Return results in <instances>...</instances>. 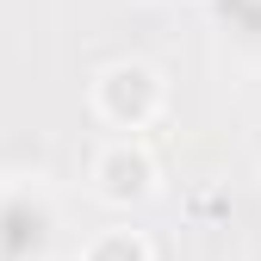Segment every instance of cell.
Returning <instances> with one entry per match:
<instances>
[{
  "instance_id": "3",
  "label": "cell",
  "mask_w": 261,
  "mask_h": 261,
  "mask_svg": "<svg viewBox=\"0 0 261 261\" xmlns=\"http://www.w3.org/2000/svg\"><path fill=\"white\" fill-rule=\"evenodd\" d=\"M81 261H155V243L130 224H106L81 243Z\"/></svg>"
},
{
  "instance_id": "1",
  "label": "cell",
  "mask_w": 261,
  "mask_h": 261,
  "mask_svg": "<svg viewBox=\"0 0 261 261\" xmlns=\"http://www.w3.org/2000/svg\"><path fill=\"white\" fill-rule=\"evenodd\" d=\"M87 106H93V118H100L106 130H118V137H143V130L168 112V81H162L155 62L118 56V62H106V69L87 81Z\"/></svg>"
},
{
  "instance_id": "2",
  "label": "cell",
  "mask_w": 261,
  "mask_h": 261,
  "mask_svg": "<svg viewBox=\"0 0 261 261\" xmlns=\"http://www.w3.org/2000/svg\"><path fill=\"white\" fill-rule=\"evenodd\" d=\"M87 193L112 212H137L162 193V162L143 137H106L87 162Z\"/></svg>"
}]
</instances>
